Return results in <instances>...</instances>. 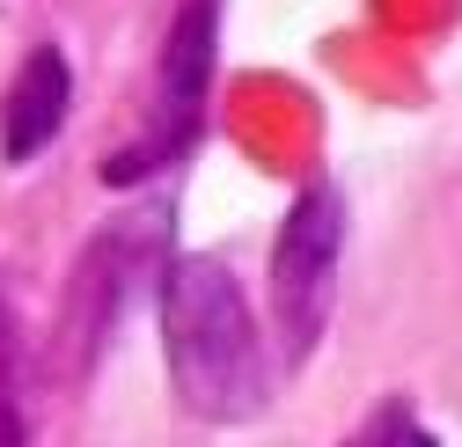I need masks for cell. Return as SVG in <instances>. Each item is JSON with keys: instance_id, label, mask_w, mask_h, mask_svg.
I'll return each mask as SVG.
<instances>
[{"instance_id": "obj_1", "label": "cell", "mask_w": 462, "mask_h": 447, "mask_svg": "<svg viewBox=\"0 0 462 447\" xmlns=\"http://www.w3.org/2000/svg\"><path fill=\"white\" fill-rule=\"evenodd\" d=\"M162 345H169V374L177 397L213 418L236 425L264 411V360H257V330H250V301L227 278L220 257H177L162 278Z\"/></svg>"}, {"instance_id": "obj_2", "label": "cell", "mask_w": 462, "mask_h": 447, "mask_svg": "<svg viewBox=\"0 0 462 447\" xmlns=\"http://www.w3.org/2000/svg\"><path fill=\"white\" fill-rule=\"evenodd\" d=\"M337 235H345L337 191H330V184L301 191V205L286 213L279 250H272V308H279L286 360H309V345L323 338L330 287H337Z\"/></svg>"}, {"instance_id": "obj_5", "label": "cell", "mask_w": 462, "mask_h": 447, "mask_svg": "<svg viewBox=\"0 0 462 447\" xmlns=\"http://www.w3.org/2000/svg\"><path fill=\"white\" fill-rule=\"evenodd\" d=\"M389 447H433V440H426L419 425H396V440H389Z\"/></svg>"}, {"instance_id": "obj_3", "label": "cell", "mask_w": 462, "mask_h": 447, "mask_svg": "<svg viewBox=\"0 0 462 447\" xmlns=\"http://www.w3.org/2000/svg\"><path fill=\"white\" fill-rule=\"evenodd\" d=\"M213 81V0H184L162 44V154H184L199 132V103Z\"/></svg>"}, {"instance_id": "obj_4", "label": "cell", "mask_w": 462, "mask_h": 447, "mask_svg": "<svg viewBox=\"0 0 462 447\" xmlns=\"http://www.w3.org/2000/svg\"><path fill=\"white\" fill-rule=\"evenodd\" d=\"M67 96H74L67 59L51 44H37L23 59V74H15V88H8V110H0V154H8V161L44 154L51 132H60V118H67Z\"/></svg>"}]
</instances>
